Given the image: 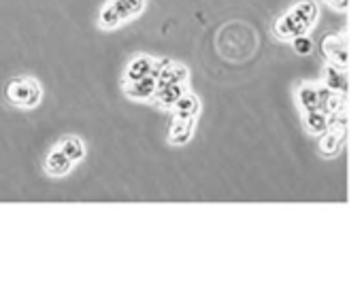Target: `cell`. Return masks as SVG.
Returning a JSON list of instances; mask_svg holds the SVG:
<instances>
[{"instance_id":"obj_7","label":"cell","mask_w":364,"mask_h":289,"mask_svg":"<svg viewBox=\"0 0 364 289\" xmlns=\"http://www.w3.org/2000/svg\"><path fill=\"white\" fill-rule=\"evenodd\" d=\"M158 62H154L151 58L147 55H136L134 60H130V64L126 66V81H139L143 77H158V68H156Z\"/></svg>"},{"instance_id":"obj_12","label":"cell","mask_w":364,"mask_h":289,"mask_svg":"<svg viewBox=\"0 0 364 289\" xmlns=\"http://www.w3.org/2000/svg\"><path fill=\"white\" fill-rule=\"evenodd\" d=\"M58 147L77 164L79 160H83V156H85V145H83V141L79 138V136H64L60 143H58Z\"/></svg>"},{"instance_id":"obj_14","label":"cell","mask_w":364,"mask_h":289,"mask_svg":"<svg viewBox=\"0 0 364 289\" xmlns=\"http://www.w3.org/2000/svg\"><path fill=\"white\" fill-rule=\"evenodd\" d=\"M326 77H328V87H331V89L346 92V87H348V77H346V70H343L341 66H333V68H328Z\"/></svg>"},{"instance_id":"obj_15","label":"cell","mask_w":364,"mask_h":289,"mask_svg":"<svg viewBox=\"0 0 364 289\" xmlns=\"http://www.w3.org/2000/svg\"><path fill=\"white\" fill-rule=\"evenodd\" d=\"M294 49H296V53H301V55H307V53H311L314 51V40L309 38V36H296L294 38Z\"/></svg>"},{"instance_id":"obj_1","label":"cell","mask_w":364,"mask_h":289,"mask_svg":"<svg viewBox=\"0 0 364 289\" xmlns=\"http://www.w3.org/2000/svg\"><path fill=\"white\" fill-rule=\"evenodd\" d=\"M316 17H318V4L311 0H305L296 9H292L286 17H282V21H277L275 32L284 38L303 36L316 23Z\"/></svg>"},{"instance_id":"obj_3","label":"cell","mask_w":364,"mask_h":289,"mask_svg":"<svg viewBox=\"0 0 364 289\" xmlns=\"http://www.w3.org/2000/svg\"><path fill=\"white\" fill-rule=\"evenodd\" d=\"M145 6V0H109L98 15V26L105 30L117 28L119 23L136 17Z\"/></svg>"},{"instance_id":"obj_4","label":"cell","mask_w":364,"mask_h":289,"mask_svg":"<svg viewBox=\"0 0 364 289\" xmlns=\"http://www.w3.org/2000/svg\"><path fill=\"white\" fill-rule=\"evenodd\" d=\"M322 51L335 66L346 68V64H348V43H346L343 34H326V38L322 40Z\"/></svg>"},{"instance_id":"obj_9","label":"cell","mask_w":364,"mask_h":289,"mask_svg":"<svg viewBox=\"0 0 364 289\" xmlns=\"http://www.w3.org/2000/svg\"><path fill=\"white\" fill-rule=\"evenodd\" d=\"M192 130H194V117H177L175 115V121L171 124V130H168V141L173 145H183L190 141Z\"/></svg>"},{"instance_id":"obj_11","label":"cell","mask_w":364,"mask_h":289,"mask_svg":"<svg viewBox=\"0 0 364 289\" xmlns=\"http://www.w3.org/2000/svg\"><path fill=\"white\" fill-rule=\"evenodd\" d=\"M305 124H307V130L311 134L320 136L331 128V117H328L326 111H307L305 113Z\"/></svg>"},{"instance_id":"obj_13","label":"cell","mask_w":364,"mask_h":289,"mask_svg":"<svg viewBox=\"0 0 364 289\" xmlns=\"http://www.w3.org/2000/svg\"><path fill=\"white\" fill-rule=\"evenodd\" d=\"M198 113V98L194 94H183L175 102V115L177 117H194Z\"/></svg>"},{"instance_id":"obj_16","label":"cell","mask_w":364,"mask_h":289,"mask_svg":"<svg viewBox=\"0 0 364 289\" xmlns=\"http://www.w3.org/2000/svg\"><path fill=\"white\" fill-rule=\"evenodd\" d=\"M328 4H333L337 9H346L348 6V0H328Z\"/></svg>"},{"instance_id":"obj_6","label":"cell","mask_w":364,"mask_h":289,"mask_svg":"<svg viewBox=\"0 0 364 289\" xmlns=\"http://www.w3.org/2000/svg\"><path fill=\"white\" fill-rule=\"evenodd\" d=\"M158 89V77L149 75V77H143L139 81H126L124 83V92L134 98V100H147V98H154Z\"/></svg>"},{"instance_id":"obj_10","label":"cell","mask_w":364,"mask_h":289,"mask_svg":"<svg viewBox=\"0 0 364 289\" xmlns=\"http://www.w3.org/2000/svg\"><path fill=\"white\" fill-rule=\"evenodd\" d=\"M183 96V87L181 83H166V85H158L154 98L158 104L162 107H175V102Z\"/></svg>"},{"instance_id":"obj_2","label":"cell","mask_w":364,"mask_h":289,"mask_svg":"<svg viewBox=\"0 0 364 289\" xmlns=\"http://www.w3.org/2000/svg\"><path fill=\"white\" fill-rule=\"evenodd\" d=\"M4 98L6 102H11L13 107L19 109H34L38 107L41 98H43V87L36 79L32 77H17L13 81L6 83L4 87Z\"/></svg>"},{"instance_id":"obj_8","label":"cell","mask_w":364,"mask_h":289,"mask_svg":"<svg viewBox=\"0 0 364 289\" xmlns=\"http://www.w3.org/2000/svg\"><path fill=\"white\" fill-rule=\"evenodd\" d=\"M188 79V70L181 64H173L168 60L158 62V85L166 83H183Z\"/></svg>"},{"instance_id":"obj_5","label":"cell","mask_w":364,"mask_h":289,"mask_svg":"<svg viewBox=\"0 0 364 289\" xmlns=\"http://www.w3.org/2000/svg\"><path fill=\"white\" fill-rule=\"evenodd\" d=\"M73 166H75V162L58 145L45 158V173L51 175V177H64V175H68L73 170Z\"/></svg>"}]
</instances>
